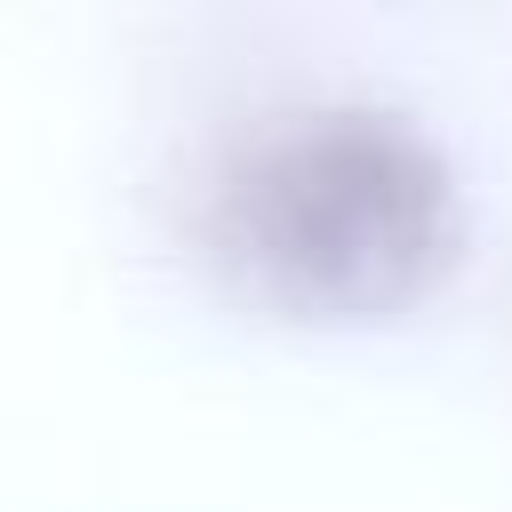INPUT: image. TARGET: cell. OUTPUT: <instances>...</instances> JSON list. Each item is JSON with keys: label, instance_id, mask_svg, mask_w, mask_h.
<instances>
[{"label": "cell", "instance_id": "cell-1", "mask_svg": "<svg viewBox=\"0 0 512 512\" xmlns=\"http://www.w3.org/2000/svg\"><path fill=\"white\" fill-rule=\"evenodd\" d=\"M232 248L280 304H400L448 248V192L408 136L336 120L272 144L240 176Z\"/></svg>", "mask_w": 512, "mask_h": 512}]
</instances>
